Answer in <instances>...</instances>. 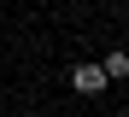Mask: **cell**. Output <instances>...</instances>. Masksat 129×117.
I'll list each match as a JSON object with an SVG mask.
<instances>
[{"mask_svg": "<svg viewBox=\"0 0 129 117\" xmlns=\"http://www.w3.org/2000/svg\"><path fill=\"white\" fill-rule=\"evenodd\" d=\"M71 88H76V94H88V100H100L112 82H106V70H100V64H71Z\"/></svg>", "mask_w": 129, "mask_h": 117, "instance_id": "1", "label": "cell"}, {"mask_svg": "<svg viewBox=\"0 0 129 117\" xmlns=\"http://www.w3.org/2000/svg\"><path fill=\"white\" fill-rule=\"evenodd\" d=\"M100 70H106V82H129V53H123V47H112V53L100 59Z\"/></svg>", "mask_w": 129, "mask_h": 117, "instance_id": "2", "label": "cell"}]
</instances>
